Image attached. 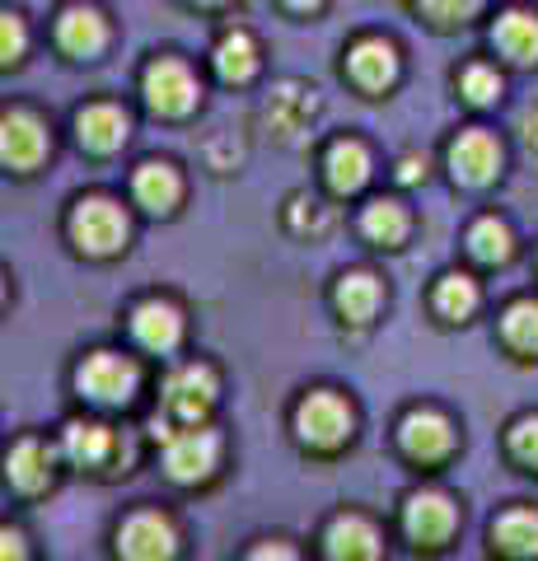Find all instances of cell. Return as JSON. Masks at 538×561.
<instances>
[{
    "mask_svg": "<svg viewBox=\"0 0 538 561\" xmlns=\"http://www.w3.org/2000/svg\"><path fill=\"white\" fill-rule=\"evenodd\" d=\"M314 108H319V103H314V90H305V84L286 80V84H276V90H272L263 117H267V127H272L276 140H295V136L309 127Z\"/></svg>",
    "mask_w": 538,
    "mask_h": 561,
    "instance_id": "obj_16",
    "label": "cell"
},
{
    "mask_svg": "<svg viewBox=\"0 0 538 561\" xmlns=\"http://www.w3.org/2000/svg\"><path fill=\"white\" fill-rule=\"evenodd\" d=\"M501 342L519 360H538V300H515L501 313Z\"/></svg>",
    "mask_w": 538,
    "mask_h": 561,
    "instance_id": "obj_27",
    "label": "cell"
},
{
    "mask_svg": "<svg viewBox=\"0 0 538 561\" xmlns=\"http://www.w3.org/2000/svg\"><path fill=\"white\" fill-rule=\"evenodd\" d=\"M416 179H426V160L403 154V160H398V183H416Z\"/></svg>",
    "mask_w": 538,
    "mask_h": 561,
    "instance_id": "obj_35",
    "label": "cell"
},
{
    "mask_svg": "<svg viewBox=\"0 0 538 561\" xmlns=\"http://www.w3.org/2000/svg\"><path fill=\"white\" fill-rule=\"evenodd\" d=\"M445 160H449L455 183H463V187H488L496 173H501V146H496L492 131L468 127V131H459L455 140H449Z\"/></svg>",
    "mask_w": 538,
    "mask_h": 561,
    "instance_id": "obj_9",
    "label": "cell"
},
{
    "mask_svg": "<svg viewBox=\"0 0 538 561\" xmlns=\"http://www.w3.org/2000/svg\"><path fill=\"white\" fill-rule=\"evenodd\" d=\"M459 94L468 99V103H496V94H501V76L492 66H482V61H468L463 70H459Z\"/></svg>",
    "mask_w": 538,
    "mask_h": 561,
    "instance_id": "obj_31",
    "label": "cell"
},
{
    "mask_svg": "<svg viewBox=\"0 0 538 561\" xmlns=\"http://www.w3.org/2000/svg\"><path fill=\"white\" fill-rule=\"evenodd\" d=\"M323 552L328 557H379L385 548H379V534H375L370 519L337 515L333 524H328V534H323Z\"/></svg>",
    "mask_w": 538,
    "mask_h": 561,
    "instance_id": "obj_24",
    "label": "cell"
},
{
    "mask_svg": "<svg viewBox=\"0 0 538 561\" xmlns=\"http://www.w3.org/2000/svg\"><path fill=\"white\" fill-rule=\"evenodd\" d=\"M5 478L14 491H24V496H38V491L51 486V478H57V468H51V449L43 440H20L10 449V459H5Z\"/></svg>",
    "mask_w": 538,
    "mask_h": 561,
    "instance_id": "obj_21",
    "label": "cell"
},
{
    "mask_svg": "<svg viewBox=\"0 0 538 561\" xmlns=\"http://www.w3.org/2000/svg\"><path fill=\"white\" fill-rule=\"evenodd\" d=\"M431 309L440 313L445 323H468L478 313V286L463 272H449L436 280V295H431Z\"/></svg>",
    "mask_w": 538,
    "mask_h": 561,
    "instance_id": "obj_29",
    "label": "cell"
},
{
    "mask_svg": "<svg viewBox=\"0 0 538 561\" xmlns=\"http://www.w3.org/2000/svg\"><path fill=\"white\" fill-rule=\"evenodd\" d=\"M216 370L211 365H179L169 379H164V393H160V408L169 421H179V426H202L206 412L216 408Z\"/></svg>",
    "mask_w": 538,
    "mask_h": 561,
    "instance_id": "obj_5",
    "label": "cell"
},
{
    "mask_svg": "<svg viewBox=\"0 0 538 561\" xmlns=\"http://www.w3.org/2000/svg\"><path fill=\"white\" fill-rule=\"evenodd\" d=\"M61 454L80 472H103V468H113L117 459H123V440H117V431L103 426V421H66Z\"/></svg>",
    "mask_w": 538,
    "mask_h": 561,
    "instance_id": "obj_10",
    "label": "cell"
},
{
    "mask_svg": "<svg viewBox=\"0 0 538 561\" xmlns=\"http://www.w3.org/2000/svg\"><path fill=\"white\" fill-rule=\"evenodd\" d=\"M257 43H253V33H244V28H230L225 38L216 43V76L225 80V84H249L253 76H257Z\"/></svg>",
    "mask_w": 538,
    "mask_h": 561,
    "instance_id": "obj_23",
    "label": "cell"
},
{
    "mask_svg": "<svg viewBox=\"0 0 538 561\" xmlns=\"http://www.w3.org/2000/svg\"><path fill=\"white\" fill-rule=\"evenodd\" d=\"M187 5H197V10H216V5H225V0H187Z\"/></svg>",
    "mask_w": 538,
    "mask_h": 561,
    "instance_id": "obj_38",
    "label": "cell"
},
{
    "mask_svg": "<svg viewBox=\"0 0 538 561\" xmlns=\"http://www.w3.org/2000/svg\"><path fill=\"white\" fill-rule=\"evenodd\" d=\"M57 47L71 61H94L103 47H108V24L94 5H66L57 20Z\"/></svg>",
    "mask_w": 538,
    "mask_h": 561,
    "instance_id": "obj_15",
    "label": "cell"
},
{
    "mask_svg": "<svg viewBox=\"0 0 538 561\" xmlns=\"http://www.w3.org/2000/svg\"><path fill=\"white\" fill-rule=\"evenodd\" d=\"M173 524L160 511H136L123 529H117V552L123 557H173Z\"/></svg>",
    "mask_w": 538,
    "mask_h": 561,
    "instance_id": "obj_19",
    "label": "cell"
},
{
    "mask_svg": "<svg viewBox=\"0 0 538 561\" xmlns=\"http://www.w3.org/2000/svg\"><path fill=\"white\" fill-rule=\"evenodd\" d=\"M0 47H5V66H20L24 61V47H28V33L20 14H5V28H0Z\"/></svg>",
    "mask_w": 538,
    "mask_h": 561,
    "instance_id": "obj_34",
    "label": "cell"
},
{
    "mask_svg": "<svg viewBox=\"0 0 538 561\" xmlns=\"http://www.w3.org/2000/svg\"><path fill=\"white\" fill-rule=\"evenodd\" d=\"M76 393L103 412H123L141 393V370H136L131 356H117V351H90L76 370Z\"/></svg>",
    "mask_w": 538,
    "mask_h": 561,
    "instance_id": "obj_1",
    "label": "cell"
},
{
    "mask_svg": "<svg viewBox=\"0 0 538 561\" xmlns=\"http://www.w3.org/2000/svg\"><path fill=\"white\" fill-rule=\"evenodd\" d=\"M468 253H473L482 267H506V262L515 257V234H511V225L496 220V216L473 220V230H468Z\"/></svg>",
    "mask_w": 538,
    "mask_h": 561,
    "instance_id": "obj_25",
    "label": "cell"
},
{
    "mask_svg": "<svg viewBox=\"0 0 538 561\" xmlns=\"http://www.w3.org/2000/svg\"><path fill=\"white\" fill-rule=\"evenodd\" d=\"M127 328H131L136 346L154 351V356H169V351L183 342V309L173 305V300H160V295H150V300H141V305L131 309Z\"/></svg>",
    "mask_w": 538,
    "mask_h": 561,
    "instance_id": "obj_12",
    "label": "cell"
},
{
    "mask_svg": "<svg viewBox=\"0 0 538 561\" xmlns=\"http://www.w3.org/2000/svg\"><path fill=\"white\" fill-rule=\"evenodd\" d=\"M323 179H328V187H333V197H356V192L370 183V154H366V146L352 140V136L333 140L328 154H323Z\"/></svg>",
    "mask_w": 538,
    "mask_h": 561,
    "instance_id": "obj_17",
    "label": "cell"
},
{
    "mask_svg": "<svg viewBox=\"0 0 538 561\" xmlns=\"http://www.w3.org/2000/svg\"><path fill=\"white\" fill-rule=\"evenodd\" d=\"M492 548L506 557H538V515L534 511H506L492 524Z\"/></svg>",
    "mask_w": 538,
    "mask_h": 561,
    "instance_id": "obj_28",
    "label": "cell"
},
{
    "mask_svg": "<svg viewBox=\"0 0 538 561\" xmlns=\"http://www.w3.org/2000/svg\"><path fill=\"white\" fill-rule=\"evenodd\" d=\"M282 5H286V10H295V14H314V10L323 5V0H282Z\"/></svg>",
    "mask_w": 538,
    "mask_h": 561,
    "instance_id": "obj_37",
    "label": "cell"
},
{
    "mask_svg": "<svg viewBox=\"0 0 538 561\" xmlns=\"http://www.w3.org/2000/svg\"><path fill=\"white\" fill-rule=\"evenodd\" d=\"M141 94H146V108L154 117H187L202 99L197 76L179 57H154L141 76Z\"/></svg>",
    "mask_w": 538,
    "mask_h": 561,
    "instance_id": "obj_4",
    "label": "cell"
},
{
    "mask_svg": "<svg viewBox=\"0 0 538 561\" xmlns=\"http://www.w3.org/2000/svg\"><path fill=\"white\" fill-rule=\"evenodd\" d=\"M482 0H416V10L426 14L436 28H463L478 14Z\"/></svg>",
    "mask_w": 538,
    "mask_h": 561,
    "instance_id": "obj_32",
    "label": "cell"
},
{
    "mask_svg": "<svg viewBox=\"0 0 538 561\" xmlns=\"http://www.w3.org/2000/svg\"><path fill=\"white\" fill-rule=\"evenodd\" d=\"M459 529V511L445 491H412L403 501V534L412 548H445Z\"/></svg>",
    "mask_w": 538,
    "mask_h": 561,
    "instance_id": "obj_8",
    "label": "cell"
},
{
    "mask_svg": "<svg viewBox=\"0 0 538 561\" xmlns=\"http://www.w3.org/2000/svg\"><path fill=\"white\" fill-rule=\"evenodd\" d=\"M525 154H529V160L538 164V108L525 117Z\"/></svg>",
    "mask_w": 538,
    "mask_h": 561,
    "instance_id": "obj_36",
    "label": "cell"
},
{
    "mask_svg": "<svg viewBox=\"0 0 538 561\" xmlns=\"http://www.w3.org/2000/svg\"><path fill=\"white\" fill-rule=\"evenodd\" d=\"M131 239L127 210L108 197H80L71 210V243L84 257H117Z\"/></svg>",
    "mask_w": 538,
    "mask_h": 561,
    "instance_id": "obj_3",
    "label": "cell"
},
{
    "mask_svg": "<svg viewBox=\"0 0 538 561\" xmlns=\"http://www.w3.org/2000/svg\"><path fill=\"white\" fill-rule=\"evenodd\" d=\"M346 76H352V84L360 94H389L393 80H398V51L389 38H360L352 51H346Z\"/></svg>",
    "mask_w": 538,
    "mask_h": 561,
    "instance_id": "obj_13",
    "label": "cell"
},
{
    "mask_svg": "<svg viewBox=\"0 0 538 561\" xmlns=\"http://www.w3.org/2000/svg\"><path fill=\"white\" fill-rule=\"evenodd\" d=\"M0 131H5V169L10 173H33L47 154H51V136H47V122L28 108H10L5 122H0Z\"/></svg>",
    "mask_w": 538,
    "mask_h": 561,
    "instance_id": "obj_11",
    "label": "cell"
},
{
    "mask_svg": "<svg viewBox=\"0 0 538 561\" xmlns=\"http://www.w3.org/2000/svg\"><path fill=\"white\" fill-rule=\"evenodd\" d=\"M290 230L295 234H309V239H323L333 230V210H328L319 197H290Z\"/></svg>",
    "mask_w": 538,
    "mask_h": 561,
    "instance_id": "obj_30",
    "label": "cell"
},
{
    "mask_svg": "<svg viewBox=\"0 0 538 561\" xmlns=\"http://www.w3.org/2000/svg\"><path fill=\"white\" fill-rule=\"evenodd\" d=\"M220 468V435L206 426H183L164 440V472L183 486L206 482Z\"/></svg>",
    "mask_w": 538,
    "mask_h": 561,
    "instance_id": "obj_6",
    "label": "cell"
},
{
    "mask_svg": "<svg viewBox=\"0 0 538 561\" xmlns=\"http://www.w3.org/2000/svg\"><path fill=\"white\" fill-rule=\"evenodd\" d=\"M492 47L511 66H538V14L534 10H506L492 24Z\"/></svg>",
    "mask_w": 538,
    "mask_h": 561,
    "instance_id": "obj_20",
    "label": "cell"
},
{
    "mask_svg": "<svg viewBox=\"0 0 538 561\" xmlns=\"http://www.w3.org/2000/svg\"><path fill=\"white\" fill-rule=\"evenodd\" d=\"M333 305H337V313L346 323L366 328V323H375L379 305H385V286H379L370 272H342L337 290H333Z\"/></svg>",
    "mask_w": 538,
    "mask_h": 561,
    "instance_id": "obj_22",
    "label": "cell"
},
{
    "mask_svg": "<svg viewBox=\"0 0 538 561\" xmlns=\"http://www.w3.org/2000/svg\"><path fill=\"white\" fill-rule=\"evenodd\" d=\"M131 192H136V202H141L150 216H173L183 202V179H179V169H173L169 160H146L141 169L131 173Z\"/></svg>",
    "mask_w": 538,
    "mask_h": 561,
    "instance_id": "obj_18",
    "label": "cell"
},
{
    "mask_svg": "<svg viewBox=\"0 0 538 561\" xmlns=\"http://www.w3.org/2000/svg\"><path fill=\"white\" fill-rule=\"evenodd\" d=\"M398 449L422 468L445 463L449 454H455V421L436 408H412L403 421H398Z\"/></svg>",
    "mask_w": 538,
    "mask_h": 561,
    "instance_id": "obj_7",
    "label": "cell"
},
{
    "mask_svg": "<svg viewBox=\"0 0 538 561\" xmlns=\"http://www.w3.org/2000/svg\"><path fill=\"white\" fill-rule=\"evenodd\" d=\"M506 449L519 468L538 472V416H519L515 426L506 431Z\"/></svg>",
    "mask_w": 538,
    "mask_h": 561,
    "instance_id": "obj_33",
    "label": "cell"
},
{
    "mask_svg": "<svg viewBox=\"0 0 538 561\" xmlns=\"http://www.w3.org/2000/svg\"><path fill=\"white\" fill-rule=\"evenodd\" d=\"M131 136V117L117 108V103H84V108L76 113V140L80 150L90 154H113L123 150Z\"/></svg>",
    "mask_w": 538,
    "mask_h": 561,
    "instance_id": "obj_14",
    "label": "cell"
},
{
    "mask_svg": "<svg viewBox=\"0 0 538 561\" xmlns=\"http://www.w3.org/2000/svg\"><path fill=\"white\" fill-rule=\"evenodd\" d=\"M352 402L333 389H314L300 398L295 408V440H300L309 454H337L346 440H352Z\"/></svg>",
    "mask_w": 538,
    "mask_h": 561,
    "instance_id": "obj_2",
    "label": "cell"
},
{
    "mask_svg": "<svg viewBox=\"0 0 538 561\" xmlns=\"http://www.w3.org/2000/svg\"><path fill=\"white\" fill-rule=\"evenodd\" d=\"M412 230V220H408V210L398 206V202H370L366 206V216H360V234H366L370 243H379V249H403V239Z\"/></svg>",
    "mask_w": 538,
    "mask_h": 561,
    "instance_id": "obj_26",
    "label": "cell"
}]
</instances>
